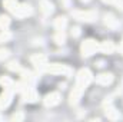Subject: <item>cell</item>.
Masks as SVG:
<instances>
[{
    "label": "cell",
    "mask_w": 123,
    "mask_h": 122,
    "mask_svg": "<svg viewBox=\"0 0 123 122\" xmlns=\"http://www.w3.org/2000/svg\"><path fill=\"white\" fill-rule=\"evenodd\" d=\"M96 82H97L99 85L107 86V85H110V83L113 82V75H112V73H100V75H97Z\"/></svg>",
    "instance_id": "obj_10"
},
{
    "label": "cell",
    "mask_w": 123,
    "mask_h": 122,
    "mask_svg": "<svg viewBox=\"0 0 123 122\" xmlns=\"http://www.w3.org/2000/svg\"><path fill=\"white\" fill-rule=\"evenodd\" d=\"M10 37H12V33L9 30H6V29L1 30V33H0V42H7V40H10Z\"/></svg>",
    "instance_id": "obj_21"
},
{
    "label": "cell",
    "mask_w": 123,
    "mask_h": 122,
    "mask_svg": "<svg viewBox=\"0 0 123 122\" xmlns=\"http://www.w3.org/2000/svg\"><path fill=\"white\" fill-rule=\"evenodd\" d=\"M0 119H1V116H0Z\"/></svg>",
    "instance_id": "obj_31"
},
{
    "label": "cell",
    "mask_w": 123,
    "mask_h": 122,
    "mask_svg": "<svg viewBox=\"0 0 123 122\" xmlns=\"http://www.w3.org/2000/svg\"><path fill=\"white\" fill-rule=\"evenodd\" d=\"M116 6H117V9L123 10V0H117V1H116Z\"/></svg>",
    "instance_id": "obj_27"
},
{
    "label": "cell",
    "mask_w": 123,
    "mask_h": 122,
    "mask_svg": "<svg viewBox=\"0 0 123 122\" xmlns=\"http://www.w3.org/2000/svg\"><path fill=\"white\" fill-rule=\"evenodd\" d=\"M43 102H44L46 106H56L60 102V93L59 92H50L44 96Z\"/></svg>",
    "instance_id": "obj_8"
},
{
    "label": "cell",
    "mask_w": 123,
    "mask_h": 122,
    "mask_svg": "<svg viewBox=\"0 0 123 122\" xmlns=\"http://www.w3.org/2000/svg\"><path fill=\"white\" fill-rule=\"evenodd\" d=\"M44 70L49 72V73H53V75H66V76H69L72 73V69L70 68H67L66 65H60V63L46 65L44 66Z\"/></svg>",
    "instance_id": "obj_1"
},
{
    "label": "cell",
    "mask_w": 123,
    "mask_h": 122,
    "mask_svg": "<svg viewBox=\"0 0 123 122\" xmlns=\"http://www.w3.org/2000/svg\"><path fill=\"white\" fill-rule=\"evenodd\" d=\"M105 114H106L107 119H110V121H117V119H120V114H119V111H116L112 105H107V106H106Z\"/></svg>",
    "instance_id": "obj_12"
},
{
    "label": "cell",
    "mask_w": 123,
    "mask_h": 122,
    "mask_svg": "<svg viewBox=\"0 0 123 122\" xmlns=\"http://www.w3.org/2000/svg\"><path fill=\"white\" fill-rule=\"evenodd\" d=\"M22 99H23V102H30L31 103V102H36L39 99V95L33 88L27 86V88H25V91L22 92Z\"/></svg>",
    "instance_id": "obj_6"
},
{
    "label": "cell",
    "mask_w": 123,
    "mask_h": 122,
    "mask_svg": "<svg viewBox=\"0 0 123 122\" xmlns=\"http://www.w3.org/2000/svg\"><path fill=\"white\" fill-rule=\"evenodd\" d=\"M22 81H23L27 86H30L31 83L36 81V76H34V73H31L30 70H23V72H22Z\"/></svg>",
    "instance_id": "obj_16"
},
{
    "label": "cell",
    "mask_w": 123,
    "mask_h": 122,
    "mask_svg": "<svg viewBox=\"0 0 123 122\" xmlns=\"http://www.w3.org/2000/svg\"><path fill=\"white\" fill-rule=\"evenodd\" d=\"M12 98H13V91H12V88H6L4 92L0 95V109L7 108V106L12 103Z\"/></svg>",
    "instance_id": "obj_5"
},
{
    "label": "cell",
    "mask_w": 123,
    "mask_h": 122,
    "mask_svg": "<svg viewBox=\"0 0 123 122\" xmlns=\"http://www.w3.org/2000/svg\"><path fill=\"white\" fill-rule=\"evenodd\" d=\"M31 7L29 4H17L16 9L13 10V14L16 17H26V16H30L31 14Z\"/></svg>",
    "instance_id": "obj_7"
},
{
    "label": "cell",
    "mask_w": 123,
    "mask_h": 122,
    "mask_svg": "<svg viewBox=\"0 0 123 122\" xmlns=\"http://www.w3.org/2000/svg\"><path fill=\"white\" fill-rule=\"evenodd\" d=\"M79 34H80V29H79V27H74V29H72V36L77 37Z\"/></svg>",
    "instance_id": "obj_26"
},
{
    "label": "cell",
    "mask_w": 123,
    "mask_h": 122,
    "mask_svg": "<svg viewBox=\"0 0 123 122\" xmlns=\"http://www.w3.org/2000/svg\"><path fill=\"white\" fill-rule=\"evenodd\" d=\"M83 92H85L83 88H80V86L76 85V86L73 88L72 93H70V103H72V105H76V103L79 102V99H80V96H82Z\"/></svg>",
    "instance_id": "obj_11"
},
{
    "label": "cell",
    "mask_w": 123,
    "mask_h": 122,
    "mask_svg": "<svg viewBox=\"0 0 123 122\" xmlns=\"http://www.w3.org/2000/svg\"><path fill=\"white\" fill-rule=\"evenodd\" d=\"M92 72L89 70V69H82L80 72H79V75H77V79H76V85L77 86H80V88H83V89H86L87 88V85L92 82Z\"/></svg>",
    "instance_id": "obj_2"
},
{
    "label": "cell",
    "mask_w": 123,
    "mask_h": 122,
    "mask_svg": "<svg viewBox=\"0 0 123 122\" xmlns=\"http://www.w3.org/2000/svg\"><path fill=\"white\" fill-rule=\"evenodd\" d=\"M31 63L36 66V68H40V69H44V66L47 65L46 62H47V59H46V56L44 55H40V53H37V55H33L30 58Z\"/></svg>",
    "instance_id": "obj_9"
},
{
    "label": "cell",
    "mask_w": 123,
    "mask_h": 122,
    "mask_svg": "<svg viewBox=\"0 0 123 122\" xmlns=\"http://www.w3.org/2000/svg\"><path fill=\"white\" fill-rule=\"evenodd\" d=\"M105 25H106V26H109V27H112V29L119 27V22H117V20H116V17H115L113 14H110V13L105 14Z\"/></svg>",
    "instance_id": "obj_15"
},
{
    "label": "cell",
    "mask_w": 123,
    "mask_h": 122,
    "mask_svg": "<svg viewBox=\"0 0 123 122\" xmlns=\"http://www.w3.org/2000/svg\"><path fill=\"white\" fill-rule=\"evenodd\" d=\"M72 16L80 22H93L97 17L96 12H90V10H74L72 12Z\"/></svg>",
    "instance_id": "obj_3"
},
{
    "label": "cell",
    "mask_w": 123,
    "mask_h": 122,
    "mask_svg": "<svg viewBox=\"0 0 123 122\" xmlns=\"http://www.w3.org/2000/svg\"><path fill=\"white\" fill-rule=\"evenodd\" d=\"M115 45H113V42H109V40H106V42H102V45H99V50L100 52H103V53H107V55H110V53H113L115 52Z\"/></svg>",
    "instance_id": "obj_13"
},
{
    "label": "cell",
    "mask_w": 123,
    "mask_h": 122,
    "mask_svg": "<svg viewBox=\"0 0 123 122\" xmlns=\"http://www.w3.org/2000/svg\"><path fill=\"white\" fill-rule=\"evenodd\" d=\"M7 68H9L10 70H20V66H19V63H17V62H10Z\"/></svg>",
    "instance_id": "obj_23"
},
{
    "label": "cell",
    "mask_w": 123,
    "mask_h": 122,
    "mask_svg": "<svg viewBox=\"0 0 123 122\" xmlns=\"http://www.w3.org/2000/svg\"><path fill=\"white\" fill-rule=\"evenodd\" d=\"M10 25V19L7 16H0V27L1 29H7Z\"/></svg>",
    "instance_id": "obj_22"
},
{
    "label": "cell",
    "mask_w": 123,
    "mask_h": 122,
    "mask_svg": "<svg viewBox=\"0 0 123 122\" xmlns=\"http://www.w3.org/2000/svg\"><path fill=\"white\" fill-rule=\"evenodd\" d=\"M66 25H67L66 17H57V19L55 20V27H56V30H64Z\"/></svg>",
    "instance_id": "obj_17"
},
{
    "label": "cell",
    "mask_w": 123,
    "mask_h": 122,
    "mask_svg": "<svg viewBox=\"0 0 123 122\" xmlns=\"http://www.w3.org/2000/svg\"><path fill=\"white\" fill-rule=\"evenodd\" d=\"M66 40V36H64V30H56V34H55V42L57 45H63Z\"/></svg>",
    "instance_id": "obj_18"
},
{
    "label": "cell",
    "mask_w": 123,
    "mask_h": 122,
    "mask_svg": "<svg viewBox=\"0 0 123 122\" xmlns=\"http://www.w3.org/2000/svg\"><path fill=\"white\" fill-rule=\"evenodd\" d=\"M0 83H1L4 88H12V86H14V82H13L10 78H7V76L1 78V79H0Z\"/></svg>",
    "instance_id": "obj_20"
},
{
    "label": "cell",
    "mask_w": 123,
    "mask_h": 122,
    "mask_svg": "<svg viewBox=\"0 0 123 122\" xmlns=\"http://www.w3.org/2000/svg\"><path fill=\"white\" fill-rule=\"evenodd\" d=\"M82 55L83 56H90L93 53H96L97 50H99V45L92 40V39H87V40H85L83 43H82Z\"/></svg>",
    "instance_id": "obj_4"
},
{
    "label": "cell",
    "mask_w": 123,
    "mask_h": 122,
    "mask_svg": "<svg viewBox=\"0 0 123 122\" xmlns=\"http://www.w3.org/2000/svg\"><path fill=\"white\" fill-rule=\"evenodd\" d=\"M105 3H107V4H116V1L117 0H103Z\"/></svg>",
    "instance_id": "obj_28"
},
{
    "label": "cell",
    "mask_w": 123,
    "mask_h": 122,
    "mask_svg": "<svg viewBox=\"0 0 123 122\" xmlns=\"http://www.w3.org/2000/svg\"><path fill=\"white\" fill-rule=\"evenodd\" d=\"M119 50H120V52H123V40H122V43L119 45Z\"/></svg>",
    "instance_id": "obj_29"
},
{
    "label": "cell",
    "mask_w": 123,
    "mask_h": 122,
    "mask_svg": "<svg viewBox=\"0 0 123 122\" xmlns=\"http://www.w3.org/2000/svg\"><path fill=\"white\" fill-rule=\"evenodd\" d=\"M82 1H85V3H86V1H89V0H82Z\"/></svg>",
    "instance_id": "obj_30"
},
{
    "label": "cell",
    "mask_w": 123,
    "mask_h": 122,
    "mask_svg": "<svg viewBox=\"0 0 123 122\" xmlns=\"http://www.w3.org/2000/svg\"><path fill=\"white\" fill-rule=\"evenodd\" d=\"M40 10H42L46 16L52 14V13H53V4H52V1H49V0H42V1H40Z\"/></svg>",
    "instance_id": "obj_14"
},
{
    "label": "cell",
    "mask_w": 123,
    "mask_h": 122,
    "mask_svg": "<svg viewBox=\"0 0 123 122\" xmlns=\"http://www.w3.org/2000/svg\"><path fill=\"white\" fill-rule=\"evenodd\" d=\"M22 119H25V115L23 114H14L12 116V121H22Z\"/></svg>",
    "instance_id": "obj_24"
},
{
    "label": "cell",
    "mask_w": 123,
    "mask_h": 122,
    "mask_svg": "<svg viewBox=\"0 0 123 122\" xmlns=\"http://www.w3.org/2000/svg\"><path fill=\"white\" fill-rule=\"evenodd\" d=\"M17 4H19L17 0H3V6H4L7 10H10V12H13Z\"/></svg>",
    "instance_id": "obj_19"
},
{
    "label": "cell",
    "mask_w": 123,
    "mask_h": 122,
    "mask_svg": "<svg viewBox=\"0 0 123 122\" xmlns=\"http://www.w3.org/2000/svg\"><path fill=\"white\" fill-rule=\"evenodd\" d=\"M7 56H9V50L7 49H0V61H3Z\"/></svg>",
    "instance_id": "obj_25"
}]
</instances>
